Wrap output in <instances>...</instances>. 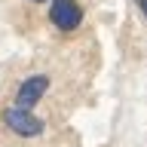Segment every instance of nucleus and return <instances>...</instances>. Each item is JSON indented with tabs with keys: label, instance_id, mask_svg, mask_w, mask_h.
<instances>
[{
	"label": "nucleus",
	"instance_id": "1",
	"mask_svg": "<svg viewBox=\"0 0 147 147\" xmlns=\"http://www.w3.org/2000/svg\"><path fill=\"white\" fill-rule=\"evenodd\" d=\"M3 123H6L16 135H22V138H34V135H40V132H43V119L34 117L31 110H22V107L3 110Z\"/></svg>",
	"mask_w": 147,
	"mask_h": 147
},
{
	"label": "nucleus",
	"instance_id": "2",
	"mask_svg": "<svg viewBox=\"0 0 147 147\" xmlns=\"http://www.w3.org/2000/svg\"><path fill=\"white\" fill-rule=\"evenodd\" d=\"M49 18L58 31H74L80 28L83 22V9L74 3V0H52V9H49Z\"/></svg>",
	"mask_w": 147,
	"mask_h": 147
},
{
	"label": "nucleus",
	"instance_id": "3",
	"mask_svg": "<svg viewBox=\"0 0 147 147\" xmlns=\"http://www.w3.org/2000/svg\"><path fill=\"white\" fill-rule=\"evenodd\" d=\"M46 89H49V80H46V77H31V80H25L18 86V92H16V107L31 110L37 101L43 98Z\"/></svg>",
	"mask_w": 147,
	"mask_h": 147
},
{
	"label": "nucleus",
	"instance_id": "4",
	"mask_svg": "<svg viewBox=\"0 0 147 147\" xmlns=\"http://www.w3.org/2000/svg\"><path fill=\"white\" fill-rule=\"evenodd\" d=\"M138 6H141V12H144V18H147V0H135Z\"/></svg>",
	"mask_w": 147,
	"mask_h": 147
},
{
	"label": "nucleus",
	"instance_id": "5",
	"mask_svg": "<svg viewBox=\"0 0 147 147\" xmlns=\"http://www.w3.org/2000/svg\"><path fill=\"white\" fill-rule=\"evenodd\" d=\"M34 3H40V0H34Z\"/></svg>",
	"mask_w": 147,
	"mask_h": 147
}]
</instances>
